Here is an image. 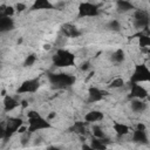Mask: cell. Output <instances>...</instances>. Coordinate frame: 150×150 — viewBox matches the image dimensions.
<instances>
[{
  "mask_svg": "<svg viewBox=\"0 0 150 150\" xmlns=\"http://www.w3.org/2000/svg\"><path fill=\"white\" fill-rule=\"evenodd\" d=\"M48 80L52 87L55 89L70 88L76 81L75 76L68 73H48Z\"/></svg>",
  "mask_w": 150,
  "mask_h": 150,
  "instance_id": "cell-1",
  "label": "cell"
},
{
  "mask_svg": "<svg viewBox=\"0 0 150 150\" xmlns=\"http://www.w3.org/2000/svg\"><path fill=\"white\" fill-rule=\"evenodd\" d=\"M28 127H27V131L33 134L38 130H42V129H50L52 124L49 123L48 120L41 117L36 111L30 110L28 112Z\"/></svg>",
  "mask_w": 150,
  "mask_h": 150,
  "instance_id": "cell-2",
  "label": "cell"
},
{
  "mask_svg": "<svg viewBox=\"0 0 150 150\" xmlns=\"http://www.w3.org/2000/svg\"><path fill=\"white\" fill-rule=\"evenodd\" d=\"M53 64L55 67H70L75 64V55L67 50V49H62L59 48L56 50V53L53 55Z\"/></svg>",
  "mask_w": 150,
  "mask_h": 150,
  "instance_id": "cell-3",
  "label": "cell"
},
{
  "mask_svg": "<svg viewBox=\"0 0 150 150\" xmlns=\"http://www.w3.org/2000/svg\"><path fill=\"white\" fill-rule=\"evenodd\" d=\"M22 124H23V122L19 117H11V118H8L6 127L1 129V138L2 139H8L9 137H12L22 127Z\"/></svg>",
  "mask_w": 150,
  "mask_h": 150,
  "instance_id": "cell-4",
  "label": "cell"
},
{
  "mask_svg": "<svg viewBox=\"0 0 150 150\" xmlns=\"http://www.w3.org/2000/svg\"><path fill=\"white\" fill-rule=\"evenodd\" d=\"M150 81V69L146 64H136L134 73L131 75L130 82L131 83H139V82H149Z\"/></svg>",
  "mask_w": 150,
  "mask_h": 150,
  "instance_id": "cell-5",
  "label": "cell"
},
{
  "mask_svg": "<svg viewBox=\"0 0 150 150\" xmlns=\"http://www.w3.org/2000/svg\"><path fill=\"white\" fill-rule=\"evenodd\" d=\"M100 14L98 6L91 2H81L79 5V18H93Z\"/></svg>",
  "mask_w": 150,
  "mask_h": 150,
  "instance_id": "cell-6",
  "label": "cell"
},
{
  "mask_svg": "<svg viewBox=\"0 0 150 150\" xmlns=\"http://www.w3.org/2000/svg\"><path fill=\"white\" fill-rule=\"evenodd\" d=\"M150 23L149 13L144 9H137L134 13V26L136 28H148Z\"/></svg>",
  "mask_w": 150,
  "mask_h": 150,
  "instance_id": "cell-7",
  "label": "cell"
},
{
  "mask_svg": "<svg viewBox=\"0 0 150 150\" xmlns=\"http://www.w3.org/2000/svg\"><path fill=\"white\" fill-rule=\"evenodd\" d=\"M40 87V82L38 79H29L23 81L20 87L18 88V94H27V93H35Z\"/></svg>",
  "mask_w": 150,
  "mask_h": 150,
  "instance_id": "cell-8",
  "label": "cell"
},
{
  "mask_svg": "<svg viewBox=\"0 0 150 150\" xmlns=\"http://www.w3.org/2000/svg\"><path fill=\"white\" fill-rule=\"evenodd\" d=\"M148 96V91L144 87H142L138 83H131L130 82V95L129 98H137V100H143Z\"/></svg>",
  "mask_w": 150,
  "mask_h": 150,
  "instance_id": "cell-9",
  "label": "cell"
},
{
  "mask_svg": "<svg viewBox=\"0 0 150 150\" xmlns=\"http://www.w3.org/2000/svg\"><path fill=\"white\" fill-rule=\"evenodd\" d=\"M131 141L136 144H142V145H146L149 144L148 141V136H146V131L143 129H135L131 136Z\"/></svg>",
  "mask_w": 150,
  "mask_h": 150,
  "instance_id": "cell-10",
  "label": "cell"
},
{
  "mask_svg": "<svg viewBox=\"0 0 150 150\" xmlns=\"http://www.w3.org/2000/svg\"><path fill=\"white\" fill-rule=\"evenodd\" d=\"M105 94H107L105 91H102L96 87H90L89 90H88V102L89 103L98 102V101H101L103 98V96Z\"/></svg>",
  "mask_w": 150,
  "mask_h": 150,
  "instance_id": "cell-11",
  "label": "cell"
},
{
  "mask_svg": "<svg viewBox=\"0 0 150 150\" xmlns=\"http://www.w3.org/2000/svg\"><path fill=\"white\" fill-rule=\"evenodd\" d=\"M61 32L67 38H77L81 35V32L71 23H63L61 26Z\"/></svg>",
  "mask_w": 150,
  "mask_h": 150,
  "instance_id": "cell-12",
  "label": "cell"
},
{
  "mask_svg": "<svg viewBox=\"0 0 150 150\" xmlns=\"http://www.w3.org/2000/svg\"><path fill=\"white\" fill-rule=\"evenodd\" d=\"M14 28V20L11 16L0 15V32L6 33Z\"/></svg>",
  "mask_w": 150,
  "mask_h": 150,
  "instance_id": "cell-13",
  "label": "cell"
},
{
  "mask_svg": "<svg viewBox=\"0 0 150 150\" xmlns=\"http://www.w3.org/2000/svg\"><path fill=\"white\" fill-rule=\"evenodd\" d=\"M87 122H81V121H77L75 122L70 128H69V131L71 132H75L80 136H86L87 135Z\"/></svg>",
  "mask_w": 150,
  "mask_h": 150,
  "instance_id": "cell-14",
  "label": "cell"
},
{
  "mask_svg": "<svg viewBox=\"0 0 150 150\" xmlns=\"http://www.w3.org/2000/svg\"><path fill=\"white\" fill-rule=\"evenodd\" d=\"M21 103H19V101L18 100H15L14 97H12V96H5V98H4V110L5 111H12L13 109H15L16 107H19Z\"/></svg>",
  "mask_w": 150,
  "mask_h": 150,
  "instance_id": "cell-15",
  "label": "cell"
},
{
  "mask_svg": "<svg viewBox=\"0 0 150 150\" xmlns=\"http://www.w3.org/2000/svg\"><path fill=\"white\" fill-rule=\"evenodd\" d=\"M103 120V112L98 111V110H91L89 112H87L84 115V121L87 123H91V122H98Z\"/></svg>",
  "mask_w": 150,
  "mask_h": 150,
  "instance_id": "cell-16",
  "label": "cell"
},
{
  "mask_svg": "<svg viewBox=\"0 0 150 150\" xmlns=\"http://www.w3.org/2000/svg\"><path fill=\"white\" fill-rule=\"evenodd\" d=\"M112 129L114 131L116 132V135L118 137H122V136H125L129 134V127L123 124V123H118V122H115L112 124Z\"/></svg>",
  "mask_w": 150,
  "mask_h": 150,
  "instance_id": "cell-17",
  "label": "cell"
},
{
  "mask_svg": "<svg viewBox=\"0 0 150 150\" xmlns=\"http://www.w3.org/2000/svg\"><path fill=\"white\" fill-rule=\"evenodd\" d=\"M116 6H117L118 13H125V12H129L135 8V6L130 1H125V0H118L116 2Z\"/></svg>",
  "mask_w": 150,
  "mask_h": 150,
  "instance_id": "cell-18",
  "label": "cell"
},
{
  "mask_svg": "<svg viewBox=\"0 0 150 150\" xmlns=\"http://www.w3.org/2000/svg\"><path fill=\"white\" fill-rule=\"evenodd\" d=\"M131 110L135 112H143L146 109V103L143 102L142 100H132L130 103Z\"/></svg>",
  "mask_w": 150,
  "mask_h": 150,
  "instance_id": "cell-19",
  "label": "cell"
},
{
  "mask_svg": "<svg viewBox=\"0 0 150 150\" xmlns=\"http://www.w3.org/2000/svg\"><path fill=\"white\" fill-rule=\"evenodd\" d=\"M53 8L54 6L47 0H36L32 6V9H53Z\"/></svg>",
  "mask_w": 150,
  "mask_h": 150,
  "instance_id": "cell-20",
  "label": "cell"
},
{
  "mask_svg": "<svg viewBox=\"0 0 150 150\" xmlns=\"http://www.w3.org/2000/svg\"><path fill=\"white\" fill-rule=\"evenodd\" d=\"M138 45L142 48H150V35L148 34H138Z\"/></svg>",
  "mask_w": 150,
  "mask_h": 150,
  "instance_id": "cell-21",
  "label": "cell"
},
{
  "mask_svg": "<svg viewBox=\"0 0 150 150\" xmlns=\"http://www.w3.org/2000/svg\"><path fill=\"white\" fill-rule=\"evenodd\" d=\"M124 57H125V54H124V50L123 49H117L112 53L111 55V61L114 63H122L124 61Z\"/></svg>",
  "mask_w": 150,
  "mask_h": 150,
  "instance_id": "cell-22",
  "label": "cell"
},
{
  "mask_svg": "<svg viewBox=\"0 0 150 150\" xmlns=\"http://www.w3.org/2000/svg\"><path fill=\"white\" fill-rule=\"evenodd\" d=\"M90 145L94 150H107V145L102 142L101 138H96V137H93L91 138V142H90Z\"/></svg>",
  "mask_w": 150,
  "mask_h": 150,
  "instance_id": "cell-23",
  "label": "cell"
},
{
  "mask_svg": "<svg viewBox=\"0 0 150 150\" xmlns=\"http://www.w3.org/2000/svg\"><path fill=\"white\" fill-rule=\"evenodd\" d=\"M107 28L109 29V30H112V32H120L121 30V23H120V21L118 20H110L109 22H108V25H107Z\"/></svg>",
  "mask_w": 150,
  "mask_h": 150,
  "instance_id": "cell-24",
  "label": "cell"
},
{
  "mask_svg": "<svg viewBox=\"0 0 150 150\" xmlns=\"http://www.w3.org/2000/svg\"><path fill=\"white\" fill-rule=\"evenodd\" d=\"M124 86V81L122 80V79H115V80H112L111 82H110V84H109V87L110 88H112V89H117V88H122Z\"/></svg>",
  "mask_w": 150,
  "mask_h": 150,
  "instance_id": "cell-25",
  "label": "cell"
},
{
  "mask_svg": "<svg viewBox=\"0 0 150 150\" xmlns=\"http://www.w3.org/2000/svg\"><path fill=\"white\" fill-rule=\"evenodd\" d=\"M1 15H5V16H11L14 14V8L12 6H2L1 7Z\"/></svg>",
  "mask_w": 150,
  "mask_h": 150,
  "instance_id": "cell-26",
  "label": "cell"
},
{
  "mask_svg": "<svg viewBox=\"0 0 150 150\" xmlns=\"http://www.w3.org/2000/svg\"><path fill=\"white\" fill-rule=\"evenodd\" d=\"M93 137H96V138H103V137H105L104 136V132L102 131V129L98 125H94V128H93Z\"/></svg>",
  "mask_w": 150,
  "mask_h": 150,
  "instance_id": "cell-27",
  "label": "cell"
},
{
  "mask_svg": "<svg viewBox=\"0 0 150 150\" xmlns=\"http://www.w3.org/2000/svg\"><path fill=\"white\" fill-rule=\"evenodd\" d=\"M35 61H36V55H35V54H30V55H28V56L26 57V60H25V62H23V66H25V67H30V66L34 64Z\"/></svg>",
  "mask_w": 150,
  "mask_h": 150,
  "instance_id": "cell-28",
  "label": "cell"
},
{
  "mask_svg": "<svg viewBox=\"0 0 150 150\" xmlns=\"http://www.w3.org/2000/svg\"><path fill=\"white\" fill-rule=\"evenodd\" d=\"M30 132H28V131H26L25 134H22V136H21V144L22 145H26L28 142H29V138H30Z\"/></svg>",
  "mask_w": 150,
  "mask_h": 150,
  "instance_id": "cell-29",
  "label": "cell"
},
{
  "mask_svg": "<svg viewBox=\"0 0 150 150\" xmlns=\"http://www.w3.org/2000/svg\"><path fill=\"white\" fill-rule=\"evenodd\" d=\"M89 68H90V64H89V62H83V63L81 64V70H83V71L88 70Z\"/></svg>",
  "mask_w": 150,
  "mask_h": 150,
  "instance_id": "cell-30",
  "label": "cell"
},
{
  "mask_svg": "<svg viewBox=\"0 0 150 150\" xmlns=\"http://www.w3.org/2000/svg\"><path fill=\"white\" fill-rule=\"evenodd\" d=\"M16 9L19 12H21V11L26 9V5H23V4H16Z\"/></svg>",
  "mask_w": 150,
  "mask_h": 150,
  "instance_id": "cell-31",
  "label": "cell"
},
{
  "mask_svg": "<svg viewBox=\"0 0 150 150\" xmlns=\"http://www.w3.org/2000/svg\"><path fill=\"white\" fill-rule=\"evenodd\" d=\"M81 150H94V149L91 148V145H90V144H82Z\"/></svg>",
  "mask_w": 150,
  "mask_h": 150,
  "instance_id": "cell-32",
  "label": "cell"
},
{
  "mask_svg": "<svg viewBox=\"0 0 150 150\" xmlns=\"http://www.w3.org/2000/svg\"><path fill=\"white\" fill-rule=\"evenodd\" d=\"M142 52H143V53H145V54L150 57V48H142Z\"/></svg>",
  "mask_w": 150,
  "mask_h": 150,
  "instance_id": "cell-33",
  "label": "cell"
},
{
  "mask_svg": "<svg viewBox=\"0 0 150 150\" xmlns=\"http://www.w3.org/2000/svg\"><path fill=\"white\" fill-rule=\"evenodd\" d=\"M55 116H56V112H52V114H49V115H48V117H47V120L49 121V120H52V118H54Z\"/></svg>",
  "mask_w": 150,
  "mask_h": 150,
  "instance_id": "cell-34",
  "label": "cell"
},
{
  "mask_svg": "<svg viewBox=\"0 0 150 150\" xmlns=\"http://www.w3.org/2000/svg\"><path fill=\"white\" fill-rule=\"evenodd\" d=\"M46 150H61V149L57 148V146H53V145H52V146H48Z\"/></svg>",
  "mask_w": 150,
  "mask_h": 150,
  "instance_id": "cell-35",
  "label": "cell"
},
{
  "mask_svg": "<svg viewBox=\"0 0 150 150\" xmlns=\"http://www.w3.org/2000/svg\"><path fill=\"white\" fill-rule=\"evenodd\" d=\"M21 105H22L23 108H26V107L28 105V102H27V101H22V102H21Z\"/></svg>",
  "mask_w": 150,
  "mask_h": 150,
  "instance_id": "cell-36",
  "label": "cell"
},
{
  "mask_svg": "<svg viewBox=\"0 0 150 150\" xmlns=\"http://www.w3.org/2000/svg\"><path fill=\"white\" fill-rule=\"evenodd\" d=\"M43 48H45L46 50H48V49H50V45H45V46H43Z\"/></svg>",
  "mask_w": 150,
  "mask_h": 150,
  "instance_id": "cell-37",
  "label": "cell"
}]
</instances>
